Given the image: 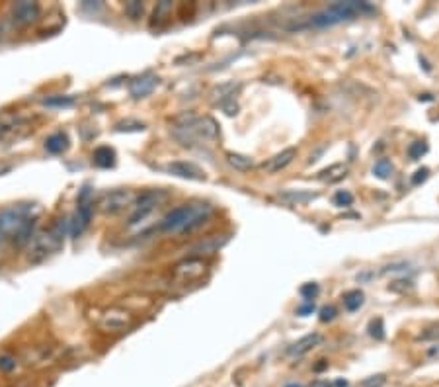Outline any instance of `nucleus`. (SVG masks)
Masks as SVG:
<instances>
[{
	"label": "nucleus",
	"mask_w": 439,
	"mask_h": 387,
	"mask_svg": "<svg viewBox=\"0 0 439 387\" xmlns=\"http://www.w3.org/2000/svg\"><path fill=\"white\" fill-rule=\"evenodd\" d=\"M178 129L182 131L184 135L197 137V139H203V141H213V139L219 137V125H217V122H215L213 118H209V115L196 118L194 122H189L188 125Z\"/></svg>",
	"instance_id": "obj_9"
},
{
	"label": "nucleus",
	"mask_w": 439,
	"mask_h": 387,
	"mask_svg": "<svg viewBox=\"0 0 439 387\" xmlns=\"http://www.w3.org/2000/svg\"><path fill=\"white\" fill-rule=\"evenodd\" d=\"M166 170L170 175L180 176V178H186V180H205V172L199 167H196L194 162H186V160H174L166 165Z\"/></svg>",
	"instance_id": "obj_13"
},
{
	"label": "nucleus",
	"mask_w": 439,
	"mask_h": 387,
	"mask_svg": "<svg viewBox=\"0 0 439 387\" xmlns=\"http://www.w3.org/2000/svg\"><path fill=\"white\" fill-rule=\"evenodd\" d=\"M168 197H170V194L164 190H147L143 192L141 196H137L135 204H133L135 210L129 215L127 225H131V227L139 225V223L147 220L152 212H157L160 205L166 202Z\"/></svg>",
	"instance_id": "obj_6"
},
{
	"label": "nucleus",
	"mask_w": 439,
	"mask_h": 387,
	"mask_svg": "<svg viewBox=\"0 0 439 387\" xmlns=\"http://www.w3.org/2000/svg\"><path fill=\"white\" fill-rule=\"evenodd\" d=\"M369 334H371L373 339H377V341L385 339V326H383V319H381V317H377V319H373L371 323H369Z\"/></svg>",
	"instance_id": "obj_33"
},
{
	"label": "nucleus",
	"mask_w": 439,
	"mask_h": 387,
	"mask_svg": "<svg viewBox=\"0 0 439 387\" xmlns=\"http://www.w3.org/2000/svg\"><path fill=\"white\" fill-rule=\"evenodd\" d=\"M342 301H344V307H346L348 311H357L365 301L364 291H361V289H351V291H348L346 296L342 297Z\"/></svg>",
	"instance_id": "obj_24"
},
{
	"label": "nucleus",
	"mask_w": 439,
	"mask_h": 387,
	"mask_svg": "<svg viewBox=\"0 0 439 387\" xmlns=\"http://www.w3.org/2000/svg\"><path fill=\"white\" fill-rule=\"evenodd\" d=\"M73 102H75L73 96H51L43 100V104L49 108H68L73 106Z\"/></svg>",
	"instance_id": "obj_30"
},
{
	"label": "nucleus",
	"mask_w": 439,
	"mask_h": 387,
	"mask_svg": "<svg viewBox=\"0 0 439 387\" xmlns=\"http://www.w3.org/2000/svg\"><path fill=\"white\" fill-rule=\"evenodd\" d=\"M311 313H314V304H307L297 309V315H299V317H309Z\"/></svg>",
	"instance_id": "obj_42"
},
{
	"label": "nucleus",
	"mask_w": 439,
	"mask_h": 387,
	"mask_svg": "<svg viewBox=\"0 0 439 387\" xmlns=\"http://www.w3.org/2000/svg\"><path fill=\"white\" fill-rule=\"evenodd\" d=\"M240 91V83H235V81H231V83H223L219 84V86H215L211 91V100L215 102V104H223V102H227V100H233L235 98L236 92Z\"/></svg>",
	"instance_id": "obj_19"
},
{
	"label": "nucleus",
	"mask_w": 439,
	"mask_h": 387,
	"mask_svg": "<svg viewBox=\"0 0 439 387\" xmlns=\"http://www.w3.org/2000/svg\"><path fill=\"white\" fill-rule=\"evenodd\" d=\"M20 120L18 118H12V115H2L0 118V139H4L6 135H10L16 128H18Z\"/></svg>",
	"instance_id": "obj_26"
},
{
	"label": "nucleus",
	"mask_w": 439,
	"mask_h": 387,
	"mask_svg": "<svg viewBox=\"0 0 439 387\" xmlns=\"http://www.w3.org/2000/svg\"><path fill=\"white\" fill-rule=\"evenodd\" d=\"M70 233V220L68 217H59L51 223V227L43 229L33 235V239L28 244V260L30 262H41L47 257H51L57 251H61L65 237Z\"/></svg>",
	"instance_id": "obj_3"
},
{
	"label": "nucleus",
	"mask_w": 439,
	"mask_h": 387,
	"mask_svg": "<svg viewBox=\"0 0 439 387\" xmlns=\"http://www.w3.org/2000/svg\"><path fill=\"white\" fill-rule=\"evenodd\" d=\"M336 387H348V381L338 380V381H336Z\"/></svg>",
	"instance_id": "obj_45"
},
{
	"label": "nucleus",
	"mask_w": 439,
	"mask_h": 387,
	"mask_svg": "<svg viewBox=\"0 0 439 387\" xmlns=\"http://www.w3.org/2000/svg\"><path fill=\"white\" fill-rule=\"evenodd\" d=\"M336 307H334V305H326V307H322V309H320V321H322V323H328V321H332L334 317H336Z\"/></svg>",
	"instance_id": "obj_39"
},
{
	"label": "nucleus",
	"mask_w": 439,
	"mask_h": 387,
	"mask_svg": "<svg viewBox=\"0 0 439 387\" xmlns=\"http://www.w3.org/2000/svg\"><path fill=\"white\" fill-rule=\"evenodd\" d=\"M135 192L131 190H112L100 197L98 210L106 215H117V213L125 212L127 207L135 204Z\"/></svg>",
	"instance_id": "obj_8"
},
{
	"label": "nucleus",
	"mask_w": 439,
	"mask_h": 387,
	"mask_svg": "<svg viewBox=\"0 0 439 387\" xmlns=\"http://www.w3.org/2000/svg\"><path fill=\"white\" fill-rule=\"evenodd\" d=\"M67 147L68 137L67 133H63V131H57V133H53V135H49L46 139V149L49 153H53V155H59V153L65 151Z\"/></svg>",
	"instance_id": "obj_21"
},
{
	"label": "nucleus",
	"mask_w": 439,
	"mask_h": 387,
	"mask_svg": "<svg viewBox=\"0 0 439 387\" xmlns=\"http://www.w3.org/2000/svg\"><path fill=\"white\" fill-rule=\"evenodd\" d=\"M422 100H424V102L432 100V94H424V96H420V102H422Z\"/></svg>",
	"instance_id": "obj_46"
},
{
	"label": "nucleus",
	"mask_w": 439,
	"mask_h": 387,
	"mask_svg": "<svg viewBox=\"0 0 439 387\" xmlns=\"http://www.w3.org/2000/svg\"><path fill=\"white\" fill-rule=\"evenodd\" d=\"M373 175L377 176V178H381V180H386L388 176L393 175V165H391V160L379 159L377 162H375V167H373Z\"/></svg>",
	"instance_id": "obj_25"
},
{
	"label": "nucleus",
	"mask_w": 439,
	"mask_h": 387,
	"mask_svg": "<svg viewBox=\"0 0 439 387\" xmlns=\"http://www.w3.org/2000/svg\"><path fill=\"white\" fill-rule=\"evenodd\" d=\"M92 160H94V165L100 168H110L115 165V151L112 149V147H98L96 151H94V155H92Z\"/></svg>",
	"instance_id": "obj_20"
},
{
	"label": "nucleus",
	"mask_w": 439,
	"mask_h": 387,
	"mask_svg": "<svg viewBox=\"0 0 439 387\" xmlns=\"http://www.w3.org/2000/svg\"><path fill=\"white\" fill-rule=\"evenodd\" d=\"M38 217V205L18 204L10 205L0 212V251H4L6 244H12L20 229L31 220Z\"/></svg>",
	"instance_id": "obj_4"
},
{
	"label": "nucleus",
	"mask_w": 439,
	"mask_h": 387,
	"mask_svg": "<svg viewBox=\"0 0 439 387\" xmlns=\"http://www.w3.org/2000/svg\"><path fill=\"white\" fill-rule=\"evenodd\" d=\"M418 341H439V323L425 329L424 333L418 336Z\"/></svg>",
	"instance_id": "obj_37"
},
{
	"label": "nucleus",
	"mask_w": 439,
	"mask_h": 387,
	"mask_svg": "<svg viewBox=\"0 0 439 387\" xmlns=\"http://www.w3.org/2000/svg\"><path fill=\"white\" fill-rule=\"evenodd\" d=\"M285 387H301V386H299V383H287Z\"/></svg>",
	"instance_id": "obj_48"
},
{
	"label": "nucleus",
	"mask_w": 439,
	"mask_h": 387,
	"mask_svg": "<svg viewBox=\"0 0 439 387\" xmlns=\"http://www.w3.org/2000/svg\"><path fill=\"white\" fill-rule=\"evenodd\" d=\"M16 366H18V358L14 354H10V352H2L0 354V372H14Z\"/></svg>",
	"instance_id": "obj_29"
},
{
	"label": "nucleus",
	"mask_w": 439,
	"mask_h": 387,
	"mask_svg": "<svg viewBox=\"0 0 439 387\" xmlns=\"http://www.w3.org/2000/svg\"><path fill=\"white\" fill-rule=\"evenodd\" d=\"M375 12V6H371L369 2H361V0H346V2H334L330 6L318 10L312 16H309V20L299 26L297 30L303 28H330L336 24L346 22V20H354L357 16H367Z\"/></svg>",
	"instance_id": "obj_1"
},
{
	"label": "nucleus",
	"mask_w": 439,
	"mask_h": 387,
	"mask_svg": "<svg viewBox=\"0 0 439 387\" xmlns=\"http://www.w3.org/2000/svg\"><path fill=\"white\" fill-rule=\"evenodd\" d=\"M143 2H139V0H131V2H127L125 8H123V12H125L129 20H139V18L143 16Z\"/></svg>",
	"instance_id": "obj_28"
},
{
	"label": "nucleus",
	"mask_w": 439,
	"mask_h": 387,
	"mask_svg": "<svg viewBox=\"0 0 439 387\" xmlns=\"http://www.w3.org/2000/svg\"><path fill=\"white\" fill-rule=\"evenodd\" d=\"M55 358V346L51 344H41V346H33L31 350L26 352V362L33 366L47 364V360Z\"/></svg>",
	"instance_id": "obj_16"
},
{
	"label": "nucleus",
	"mask_w": 439,
	"mask_h": 387,
	"mask_svg": "<svg viewBox=\"0 0 439 387\" xmlns=\"http://www.w3.org/2000/svg\"><path fill=\"white\" fill-rule=\"evenodd\" d=\"M115 129H117V131H143L144 123H139V122H120V123H117V125H115Z\"/></svg>",
	"instance_id": "obj_38"
},
{
	"label": "nucleus",
	"mask_w": 439,
	"mask_h": 387,
	"mask_svg": "<svg viewBox=\"0 0 439 387\" xmlns=\"http://www.w3.org/2000/svg\"><path fill=\"white\" fill-rule=\"evenodd\" d=\"M295 157H297V149H293V147L283 149V151L277 153L275 157L268 159V162H264V170L265 172H270V175H273V172H280V170H283L285 167H289Z\"/></svg>",
	"instance_id": "obj_14"
},
{
	"label": "nucleus",
	"mask_w": 439,
	"mask_h": 387,
	"mask_svg": "<svg viewBox=\"0 0 439 387\" xmlns=\"http://www.w3.org/2000/svg\"><path fill=\"white\" fill-rule=\"evenodd\" d=\"M277 196L287 202L289 205H305L311 204L312 200H317L318 192H309V190H281Z\"/></svg>",
	"instance_id": "obj_18"
},
{
	"label": "nucleus",
	"mask_w": 439,
	"mask_h": 387,
	"mask_svg": "<svg viewBox=\"0 0 439 387\" xmlns=\"http://www.w3.org/2000/svg\"><path fill=\"white\" fill-rule=\"evenodd\" d=\"M159 84V76L151 75V73H144V75L135 76L131 83H129V92L133 98H147Z\"/></svg>",
	"instance_id": "obj_12"
},
{
	"label": "nucleus",
	"mask_w": 439,
	"mask_h": 387,
	"mask_svg": "<svg viewBox=\"0 0 439 387\" xmlns=\"http://www.w3.org/2000/svg\"><path fill=\"white\" fill-rule=\"evenodd\" d=\"M299 294H301L305 299H312V297L318 294V284H314V282H309V284H305V286H301V288H299Z\"/></svg>",
	"instance_id": "obj_36"
},
{
	"label": "nucleus",
	"mask_w": 439,
	"mask_h": 387,
	"mask_svg": "<svg viewBox=\"0 0 439 387\" xmlns=\"http://www.w3.org/2000/svg\"><path fill=\"white\" fill-rule=\"evenodd\" d=\"M39 18V4L38 2H16L12 10H10V22L14 26H28V24L36 22Z\"/></svg>",
	"instance_id": "obj_10"
},
{
	"label": "nucleus",
	"mask_w": 439,
	"mask_h": 387,
	"mask_svg": "<svg viewBox=\"0 0 439 387\" xmlns=\"http://www.w3.org/2000/svg\"><path fill=\"white\" fill-rule=\"evenodd\" d=\"M430 354H432V356H435V354H439V346H435V349L430 350Z\"/></svg>",
	"instance_id": "obj_47"
},
{
	"label": "nucleus",
	"mask_w": 439,
	"mask_h": 387,
	"mask_svg": "<svg viewBox=\"0 0 439 387\" xmlns=\"http://www.w3.org/2000/svg\"><path fill=\"white\" fill-rule=\"evenodd\" d=\"M386 381L385 373H377V376H371V378H365L361 381V387H383Z\"/></svg>",
	"instance_id": "obj_35"
},
{
	"label": "nucleus",
	"mask_w": 439,
	"mask_h": 387,
	"mask_svg": "<svg viewBox=\"0 0 439 387\" xmlns=\"http://www.w3.org/2000/svg\"><path fill=\"white\" fill-rule=\"evenodd\" d=\"M213 213L211 204H184L168 212L159 223V231L170 233V231H180V233H191L197 227H201L205 221L209 220Z\"/></svg>",
	"instance_id": "obj_2"
},
{
	"label": "nucleus",
	"mask_w": 439,
	"mask_h": 387,
	"mask_svg": "<svg viewBox=\"0 0 439 387\" xmlns=\"http://www.w3.org/2000/svg\"><path fill=\"white\" fill-rule=\"evenodd\" d=\"M221 108H223V112H225L227 115L238 114V104L235 102V98L227 100V102H223V104H221Z\"/></svg>",
	"instance_id": "obj_41"
},
{
	"label": "nucleus",
	"mask_w": 439,
	"mask_h": 387,
	"mask_svg": "<svg viewBox=\"0 0 439 387\" xmlns=\"http://www.w3.org/2000/svg\"><path fill=\"white\" fill-rule=\"evenodd\" d=\"M346 175H348V168L344 167V165H332V167H328L318 172V180H324V182L332 184L342 180Z\"/></svg>",
	"instance_id": "obj_22"
},
{
	"label": "nucleus",
	"mask_w": 439,
	"mask_h": 387,
	"mask_svg": "<svg viewBox=\"0 0 439 387\" xmlns=\"http://www.w3.org/2000/svg\"><path fill=\"white\" fill-rule=\"evenodd\" d=\"M410 289H414L412 280H394L388 284V291H393V294H406Z\"/></svg>",
	"instance_id": "obj_31"
},
{
	"label": "nucleus",
	"mask_w": 439,
	"mask_h": 387,
	"mask_svg": "<svg viewBox=\"0 0 439 387\" xmlns=\"http://www.w3.org/2000/svg\"><path fill=\"white\" fill-rule=\"evenodd\" d=\"M309 387H332V386H330L326 380H317V381H312Z\"/></svg>",
	"instance_id": "obj_43"
},
{
	"label": "nucleus",
	"mask_w": 439,
	"mask_h": 387,
	"mask_svg": "<svg viewBox=\"0 0 439 387\" xmlns=\"http://www.w3.org/2000/svg\"><path fill=\"white\" fill-rule=\"evenodd\" d=\"M425 153H428V145L424 141H414L408 145V157L412 160L422 159V155H425Z\"/></svg>",
	"instance_id": "obj_32"
},
{
	"label": "nucleus",
	"mask_w": 439,
	"mask_h": 387,
	"mask_svg": "<svg viewBox=\"0 0 439 387\" xmlns=\"http://www.w3.org/2000/svg\"><path fill=\"white\" fill-rule=\"evenodd\" d=\"M228 237H207V239H203V241H199V243L191 249V254H194V258H199L201 254H213L215 251H219L223 244L227 243Z\"/></svg>",
	"instance_id": "obj_17"
},
{
	"label": "nucleus",
	"mask_w": 439,
	"mask_h": 387,
	"mask_svg": "<svg viewBox=\"0 0 439 387\" xmlns=\"http://www.w3.org/2000/svg\"><path fill=\"white\" fill-rule=\"evenodd\" d=\"M170 14H172V2L162 0V2H159L157 8H154V14H152V18H154V22H164L166 18H170Z\"/></svg>",
	"instance_id": "obj_27"
},
{
	"label": "nucleus",
	"mask_w": 439,
	"mask_h": 387,
	"mask_svg": "<svg viewBox=\"0 0 439 387\" xmlns=\"http://www.w3.org/2000/svg\"><path fill=\"white\" fill-rule=\"evenodd\" d=\"M428 176H430V170H428V168L425 167L418 168L416 172H414V176H412V184L418 186V184L425 182V180H428Z\"/></svg>",
	"instance_id": "obj_40"
},
{
	"label": "nucleus",
	"mask_w": 439,
	"mask_h": 387,
	"mask_svg": "<svg viewBox=\"0 0 439 387\" xmlns=\"http://www.w3.org/2000/svg\"><path fill=\"white\" fill-rule=\"evenodd\" d=\"M203 272H205V262L201 258H194V257L186 258V260L178 262V264L172 268V276L178 278V280H196L199 276H203Z\"/></svg>",
	"instance_id": "obj_11"
},
{
	"label": "nucleus",
	"mask_w": 439,
	"mask_h": 387,
	"mask_svg": "<svg viewBox=\"0 0 439 387\" xmlns=\"http://www.w3.org/2000/svg\"><path fill=\"white\" fill-rule=\"evenodd\" d=\"M227 162L236 170H243V172L254 167V160L250 157H246V155H240V153H227Z\"/></svg>",
	"instance_id": "obj_23"
},
{
	"label": "nucleus",
	"mask_w": 439,
	"mask_h": 387,
	"mask_svg": "<svg viewBox=\"0 0 439 387\" xmlns=\"http://www.w3.org/2000/svg\"><path fill=\"white\" fill-rule=\"evenodd\" d=\"M320 362H322V364H317V368H314L317 372H322V370H324L326 366H328V364H326V362H324V360H320Z\"/></svg>",
	"instance_id": "obj_44"
},
{
	"label": "nucleus",
	"mask_w": 439,
	"mask_h": 387,
	"mask_svg": "<svg viewBox=\"0 0 439 387\" xmlns=\"http://www.w3.org/2000/svg\"><path fill=\"white\" fill-rule=\"evenodd\" d=\"M320 342H322V336H320L318 333L307 334V336L299 339V341L293 342V344L289 346L287 354L289 356H303V354H307V352H311L314 346H318Z\"/></svg>",
	"instance_id": "obj_15"
},
{
	"label": "nucleus",
	"mask_w": 439,
	"mask_h": 387,
	"mask_svg": "<svg viewBox=\"0 0 439 387\" xmlns=\"http://www.w3.org/2000/svg\"><path fill=\"white\" fill-rule=\"evenodd\" d=\"M334 204L340 205V207H344V205H351L354 204V194L348 190L336 192V196H334Z\"/></svg>",
	"instance_id": "obj_34"
},
{
	"label": "nucleus",
	"mask_w": 439,
	"mask_h": 387,
	"mask_svg": "<svg viewBox=\"0 0 439 387\" xmlns=\"http://www.w3.org/2000/svg\"><path fill=\"white\" fill-rule=\"evenodd\" d=\"M90 313V319L104 333H122L133 323V315L122 307H104V309H96Z\"/></svg>",
	"instance_id": "obj_5"
},
{
	"label": "nucleus",
	"mask_w": 439,
	"mask_h": 387,
	"mask_svg": "<svg viewBox=\"0 0 439 387\" xmlns=\"http://www.w3.org/2000/svg\"><path fill=\"white\" fill-rule=\"evenodd\" d=\"M92 213H94V205L90 202V188L84 186L80 196H78V205H76L75 215L70 217V237H80L90 227Z\"/></svg>",
	"instance_id": "obj_7"
}]
</instances>
